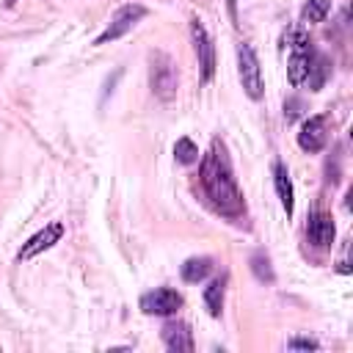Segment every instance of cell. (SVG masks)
<instances>
[{"instance_id":"cell-17","label":"cell","mask_w":353,"mask_h":353,"mask_svg":"<svg viewBox=\"0 0 353 353\" xmlns=\"http://www.w3.org/2000/svg\"><path fill=\"white\" fill-rule=\"evenodd\" d=\"M251 273L259 279V281H273L276 279V273H273V268H270V259L265 256V254H254L251 256Z\"/></svg>"},{"instance_id":"cell-2","label":"cell","mask_w":353,"mask_h":353,"mask_svg":"<svg viewBox=\"0 0 353 353\" xmlns=\"http://www.w3.org/2000/svg\"><path fill=\"white\" fill-rule=\"evenodd\" d=\"M149 85H152L154 97H160L163 102L174 99L176 85H179V74H176L174 61L165 52H152V58H149Z\"/></svg>"},{"instance_id":"cell-10","label":"cell","mask_w":353,"mask_h":353,"mask_svg":"<svg viewBox=\"0 0 353 353\" xmlns=\"http://www.w3.org/2000/svg\"><path fill=\"white\" fill-rule=\"evenodd\" d=\"M160 336H163V345L168 350H176V353H190L193 350V336H190V328L179 320H168L163 328H160Z\"/></svg>"},{"instance_id":"cell-12","label":"cell","mask_w":353,"mask_h":353,"mask_svg":"<svg viewBox=\"0 0 353 353\" xmlns=\"http://www.w3.org/2000/svg\"><path fill=\"white\" fill-rule=\"evenodd\" d=\"M273 185H276V193L281 199V207L290 215L292 212V179H290V174L281 163H273Z\"/></svg>"},{"instance_id":"cell-4","label":"cell","mask_w":353,"mask_h":353,"mask_svg":"<svg viewBox=\"0 0 353 353\" xmlns=\"http://www.w3.org/2000/svg\"><path fill=\"white\" fill-rule=\"evenodd\" d=\"M146 17V8L141 6V3H124V6H119L116 8V14L110 17V25L97 36V47L99 44H108V41H116V39H121L124 33H130L141 19Z\"/></svg>"},{"instance_id":"cell-20","label":"cell","mask_w":353,"mask_h":353,"mask_svg":"<svg viewBox=\"0 0 353 353\" xmlns=\"http://www.w3.org/2000/svg\"><path fill=\"white\" fill-rule=\"evenodd\" d=\"M6 3H14V0H6Z\"/></svg>"},{"instance_id":"cell-14","label":"cell","mask_w":353,"mask_h":353,"mask_svg":"<svg viewBox=\"0 0 353 353\" xmlns=\"http://www.w3.org/2000/svg\"><path fill=\"white\" fill-rule=\"evenodd\" d=\"M223 287H226V279H212L207 287H204V303H207V312L212 317L221 314V306H223Z\"/></svg>"},{"instance_id":"cell-6","label":"cell","mask_w":353,"mask_h":353,"mask_svg":"<svg viewBox=\"0 0 353 353\" xmlns=\"http://www.w3.org/2000/svg\"><path fill=\"white\" fill-rule=\"evenodd\" d=\"M179 306H182V295L176 290H168V287H157V290H152L141 298V309L146 314L168 317V314H176Z\"/></svg>"},{"instance_id":"cell-16","label":"cell","mask_w":353,"mask_h":353,"mask_svg":"<svg viewBox=\"0 0 353 353\" xmlns=\"http://www.w3.org/2000/svg\"><path fill=\"white\" fill-rule=\"evenodd\" d=\"M174 154H176V160H179V163L190 165V163H196V160H199V146H196L190 138H179V141H176V146H174Z\"/></svg>"},{"instance_id":"cell-15","label":"cell","mask_w":353,"mask_h":353,"mask_svg":"<svg viewBox=\"0 0 353 353\" xmlns=\"http://www.w3.org/2000/svg\"><path fill=\"white\" fill-rule=\"evenodd\" d=\"M331 8V0H306V6L301 8V22L303 25H314V22H323L325 14Z\"/></svg>"},{"instance_id":"cell-18","label":"cell","mask_w":353,"mask_h":353,"mask_svg":"<svg viewBox=\"0 0 353 353\" xmlns=\"http://www.w3.org/2000/svg\"><path fill=\"white\" fill-rule=\"evenodd\" d=\"M287 347H290V350H317L320 345H317L314 339H290Z\"/></svg>"},{"instance_id":"cell-1","label":"cell","mask_w":353,"mask_h":353,"mask_svg":"<svg viewBox=\"0 0 353 353\" xmlns=\"http://www.w3.org/2000/svg\"><path fill=\"white\" fill-rule=\"evenodd\" d=\"M201 190L207 196V201L215 207V212H221L223 218H240L245 212V199L237 188L234 171H232V160L226 154L223 141H212L210 152L201 160Z\"/></svg>"},{"instance_id":"cell-11","label":"cell","mask_w":353,"mask_h":353,"mask_svg":"<svg viewBox=\"0 0 353 353\" xmlns=\"http://www.w3.org/2000/svg\"><path fill=\"white\" fill-rule=\"evenodd\" d=\"M328 74H331V61H328L323 52H317V50H314V55H312V61H309V72H306V80H303V83H309V88H312V91H320V88H323V83L328 80Z\"/></svg>"},{"instance_id":"cell-8","label":"cell","mask_w":353,"mask_h":353,"mask_svg":"<svg viewBox=\"0 0 353 353\" xmlns=\"http://www.w3.org/2000/svg\"><path fill=\"white\" fill-rule=\"evenodd\" d=\"M334 234H336V229H334L331 215H325V212H312L309 215V221H306V240L314 248H331Z\"/></svg>"},{"instance_id":"cell-13","label":"cell","mask_w":353,"mask_h":353,"mask_svg":"<svg viewBox=\"0 0 353 353\" xmlns=\"http://www.w3.org/2000/svg\"><path fill=\"white\" fill-rule=\"evenodd\" d=\"M210 270H212V259L210 256H193V259H188L182 265V279L188 284H199V281H204L210 276Z\"/></svg>"},{"instance_id":"cell-5","label":"cell","mask_w":353,"mask_h":353,"mask_svg":"<svg viewBox=\"0 0 353 353\" xmlns=\"http://www.w3.org/2000/svg\"><path fill=\"white\" fill-rule=\"evenodd\" d=\"M190 41H193V50H196V58H199L201 80H210L215 74V47H212V39H210L207 28L199 19L190 22Z\"/></svg>"},{"instance_id":"cell-9","label":"cell","mask_w":353,"mask_h":353,"mask_svg":"<svg viewBox=\"0 0 353 353\" xmlns=\"http://www.w3.org/2000/svg\"><path fill=\"white\" fill-rule=\"evenodd\" d=\"M61 234H63V226L55 221V223H50V226H44L41 232H36L22 248H19V254H17V259H33L36 254H41V251H47L52 243H58L61 240Z\"/></svg>"},{"instance_id":"cell-3","label":"cell","mask_w":353,"mask_h":353,"mask_svg":"<svg viewBox=\"0 0 353 353\" xmlns=\"http://www.w3.org/2000/svg\"><path fill=\"white\" fill-rule=\"evenodd\" d=\"M237 72H240L243 91H245L251 99H262L265 85H262L259 58H256L254 47H251V44H245V41H240V44H237Z\"/></svg>"},{"instance_id":"cell-7","label":"cell","mask_w":353,"mask_h":353,"mask_svg":"<svg viewBox=\"0 0 353 353\" xmlns=\"http://www.w3.org/2000/svg\"><path fill=\"white\" fill-rule=\"evenodd\" d=\"M328 141V132H325V116H309L303 124H301V132H298V146L303 152H320Z\"/></svg>"},{"instance_id":"cell-19","label":"cell","mask_w":353,"mask_h":353,"mask_svg":"<svg viewBox=\"0 0 353 353\" xmlns=\"http://www.w3.org/2000/svg\"><path fill=\"white\" fill-rule=\"evenodd\" d=\"M298 113H301V102H298V99H290V102H284V119H287V121H292Z\"/></svg>"}]
</instances>
